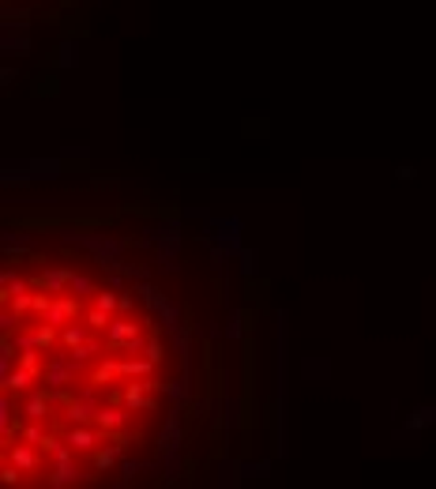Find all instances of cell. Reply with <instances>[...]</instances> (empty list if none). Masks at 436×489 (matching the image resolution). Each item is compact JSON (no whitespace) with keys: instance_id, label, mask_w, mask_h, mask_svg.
<instances>
[{"instance_id":"cell-1","label":"cell","mask_w":436,"mask_h":489,"mask_svg":"<svg viewBox=\"0 0 436 489\" xmlns=\"http://www.w3.org/2000/svg\"><path fill=\"white\" fill-rule=\"evenodd\" d=\"M136 339H139V324H132V320H113V324L105 328V343H109V350H117V354Z\"/></svg>"},{"instance_id":"cell-2","label":"cell","mask_w":436,"mask_h":489,"mask_svg":"<svg viewBox=\"0 0 436 489\" xmlns=\"http://www.w3.org/2000/svg\"><path fill=\"white\" fill-rule=\"evenodd\" d=\"M34 448H38V444H30V440H27V444H19V440H16V448H8V463H16L19 471H38L42 463H38V456H34Z\"/></svg>"},{"instance_id":"cell-3","label":"cell","mask_w":436,"mask_h":489,"mask_svg":"<svg viewBox=\"0 0 436 489\" xmlns=\"http://www.w3.org/2000/svg\"><path fill=\"white\" fill-rule=\"evenodd\" d=\"M76 316H79L76 297H60V301L50 305V313H45V320H50V324H60V320H76Z\"/></svg>"},{"instance_id":"cell-4","label":"cell","mask_w":436,"mask_h":489,"mask_svg":"<svg viewBox=\"0 0 436 489\" xmlns=\"http://www.w3.org/2000/svg\"><path fill=\"white\" fill-rule=\"evenodd\" d=\"M68 444L76 448V451H94V444H98V433L94 429H87V425H76L68 433Z\"/></svg>"},{"instance_id":"cell-5","label":"cell","mask_w":436,"mask_h":489,"mask_svg":"<svg viewBox=\"0 0 436 489\" xmlns=\"http://www.w3.org/2000/svg\"><path fill=\"white\" fill-rule=\"evenodd\" d=\"M94 422H98L102 429H125L128 425V414L125 410H117V407H102V410H94Z\"/></svg>"},{"instance_id":"cell-6","label":"cell","mask_w":436,"mask_h":489,"mask_svg":"<svg viewBox=\"0 0 436 489\" xmlns=\"http://www.w3.org/2000/svg\"><path fill=\"white\" fill-rule=\"evenodd\" d=\"M68 279H71V271H45V275L38 279V286H42V290H50V294H60L68 286Z\"/></svg>"},{"instance_id":"cell-7","label":"cell","mask_w":436,"mask_h":489,"mask_svg":"<svg viewBox=\"0 0 436 489\" xmlns=\"http://www.w3.org/2000/svg\"><path fill=\"white\" fill-rule=\"evenodd\" d=\"M23 410H27V418H30V422H42L45 414H50V399H45V391H38V396H30V399H27V407H23Z\"/></svg>"},{"instance_id":"cell-8","label":"cell","mask_w":436,"mask_h":489,"mask_svg":"<svg viewBox=\"0 0 436 489\" xmlns=\"http://www.w3.org/2000/svg\"><path fill=\"white\" fill-rule=\"evenodd\" d=\"M30 384V369H16V373H8L4 376V391H23V388H27Z\"/></svg>"},{"instance_id":"cell-9","label":"cell","mask_w":436,"mask_h":489,"mask_svg":"<svg viewBox=\"0 0 436 489\" xmlns=\"http://www.w3.org/2000/svg\"><path fill=\"white\" fill-rule=\"evenodd\" d=\"M79 474H83V471H76V467H57V471L50 474V485H68V482H79Z\"/></svg>"},{"instance_id":"cell-10","label":"cell","mask_w":436,"mask_h":489,"mask_svg":"<svg viewBox=\"0 0 436 489\" xmlns=\"http://www.w3.org/2000/svg\"><path fill=\"white\" fill-rule=\"evenodd\" d=\"M91 328V324H87ZM87 328H64V335H60V343H64L68 350H76L83 339H87Z\"/></svg>"},{"instance_id":"cell-11","label":"cell","mask_w":436,"mask_h":489,"mask_svg":"<svg viewBox=\"0 0 436 489\" xmlns=\"http://www.w3.org/2000/svg\"><path fill=\"white\" fill-rule=\"evenodd\" d=\"M30 170H34L30 177H57L60 173V162H53V159L50 162H30Z\"/></svg>"},{"instance_id":"cell-12","label":"cell","mask_w":436,"mask_h":489,"mask_svg":"<svg viewBox=\"0 0 436 489\" xmlns=\"http://www.w3.org/2000/svg\"><path fill=\"white\" fill-rule=\"evenodd\" d=\"M64 418L76 422V425H87L91 414H87V407H83V403H68V414H64Z\"/></svg>"},{"instance_id":"cell-13","label":"cell","mask_w":436,"mask_h":489,"mask_svg":"<svg viewBox=\"0 0 436 489\" xmlns=\"http://www.w3.org/2000/svg\"><path fill=\"white\" fill-rule=\"evenodd\" d=\"M117 451L120 448H113V451H94V471H109L117 463Z\"/></svg>"},{"instance_id":"cell-14","label":"cell","mask_w":436,"mask_h":489,"mask_svg":"<svg viewBox=\"0 0 436 489\" xmlns=\"http://www.w3.org/2000/svg\"><path fill=\"white\" fill-rule=\"evenodd\" d=\"M68 290H71V294H76V290H79V294H91L94 286H91V279H87V275H76V271H71V279H68Z\"/></svg>"},{"instance_id":"cell-15","label":"cell","mask_w":436,"mask_h":489,"mask_svg":"<svg viewBox=\"0 0 436 489\" xmlns=\"http://www.w3.org/2000/svg\"><path fill=\"white\" fill-rule=\"evenodd\" d=\"M436 418V410H414V418H410V429H421V425H429Z\"/></svg>"},{"instance_id":"cell-16","label":"cell","mask_w":436,"mask_h":489,"mask_svg":"<svg viewBox=\"0 0 436 489\" xmlns=\"http://www.w3.org/2000/svg\"><path fill=\"white\" fill-rule=\"evenodd\" d=\"M94 305H98V309H105V313H109V309H113V305H120V297H113V294H98V297H94Z\"/></svg>"}]
</instances>
